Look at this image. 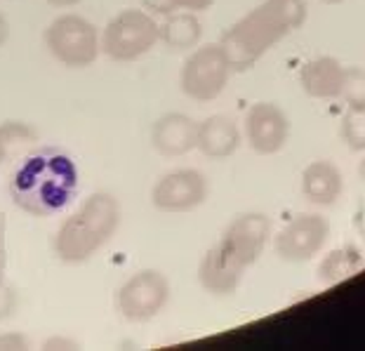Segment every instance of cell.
Returning <instances> with one entry per match:
<instances>
[{
    "label": "cell",
    "mask_w": 365,
    "mask_h": 351,
    "mask_svg": "<svg viewBox=\"0 0 365 351\" xmlns=\"http://www.w3.org/2000/svg\"><path fill=\"white\" fill-rule=\"evenodd\" d=\"M78 166L64 149L36 146L10 177V198L31 217H52L61 213L78 191Z\"/></svg>",
    "instance_id": "cell-1"
},
{
    "label": "cell",
    "mask_w": 365,
    "mask_h": 351,
    "mask_svg": "<svg viewBox=\"0 0 365 351\" xmlns=\"http://www.w3.org/2000/svg\"><path fill=\"white\" fill-rule=\"evenodd\" d=\"M269 236L271 220L264 213H243L234 217L198 264V280L203 290L215 297L234 295L243 283L245 271L264 253Z\"/></svg>",
    "instance_id": "cell-2"
},
{
    "label": "cell",
    "mask_w": 365,
    "mask_h": 351,
    "mask_svg": "<svg viewBox=\"0 0 365 351\" xmlns=\"http://www.w3.org/2000/svg\"><path fill=\"white\" fill-rule=\"evenodd\" d=\"M309 7L304 0H262L220 38L234 71H250L267 52L304 26Z\"/></svg>",
    "instance_id": "cell-3"
},
{
    "label": "cell",
    "mask_w": 365,
    "mask_h": 351,
    "mask_svg": "<svg viewBox=\"0 0 365 351\" xmlns=\"http://www.w3.org/2000/svg\"><path fill=\"white\" fill-rule=\"evenodd\" d=\"M120 222L123 208L113 193H90L81 208L59 224L52 238V253L64 264H85L118 233Z\"/></svg>",
    "instance_id": "cell-4"
},
{
    "label": "cell",
    "mask_w": 365,
    "mask_h": 351,
    "mask_svg": "<svg viewBox=\"0 0 365 351\" xmlns=\"http://www.w3.org/2000/svg\"><path fill=\"white\" fill-rule=\"evenodd\" d=\"M102 52L113 61H135L160 43V29L146 10H123L106 21L99 36Z\"/></svg>",
    "instance_id": "cell-5"
},
{
    "label": "cell",
    "mask_w": 365,
    "mask_h": 351,
    "mask_svg": "<svg viewBox=\"0 0 365 351\" xmlns=\"http://www.w3.org/2000/svg\"><path fill=\"white\" fill-rule=\"evenodd\" d=\"M45 45L59 64L68 68H88L102 54L99 31L90 19L66 12L45 29Z\"/></svg>",
    "instance_id": "cell-6"
},
{
    "label": "cell",
    "mask_w": 365,
    "mask_h": 351,
    "mask_svg": "<svg viewBox=\"0 0 365 351\" xmlns=\"http://www.w3.org/2000/svg\"><path fill=\"white\" fill-rule=\"evenodd\" d=\"M231 73H234V68H231L229 57L224 54L220 43L200 45L186 57L180 73V85L189 99L207 104L227 90Z\"/></svg>",
    "instance_id": "cell-7"
},
{
    "label": "cell",
    "mask_w": 365,
    "mask_h": 351,
    "mask_svg": "<svg viewBox=\"0 0 365 351\" xmlns=\"http://www.w3.org/2000/svg\"><path fill=\"white\" fill-rule=\"evenodd\" d=\"M170 280L158 269H142L118 288L115 304L120 316L130 323H146L156 318L170 302Z\"/></svg>",
    "instance_id": "cell-8"
},
{
    "label": "cell",
    "mask_w": 365,
    "mask_h": 351,
    "mask_svg": "<svg viewBox=\"0 0 365 351\" xmlns=\"http://www.w3.org/2000/svg\"><path fill=\"white\" fill-rule=\"evenodd\" d=\"M210 196L205 175L196 168H180L165 173L151 189V203L160 213L182 215L200 208Z\"/></svg>",
    "instance_id": "cell-9"
},
{
    "label": "cell",
    "mask_w": 365,
    "mask_h": 351,
    "mask_svg": "<svg viewBox=\"0 0 365 351\" xmlns=\"http://www.w3.org/2000/svg\"><path fill=\"white\" fill-rule=\"evenodd\" d=\"M330 238L328 217L307 213L290 220L274 238V250L283 262H309L325 248Z\"/></svg>",
    "instance_id": "cell-10"
},
{
    "label": "cell",
    "mask_w": 365,
    "mask_h": 351,
    "mask_svg": "<svg viewBox=\"0 0 365 351\" xmlns=\"http://www.w3.org/2000/svg\"><path fill=\"white\" fill-rule=\"evenodd\" d=\"M245 137L255 153L274 156L290 139V118L274 101H257L245 113Z\"/></svg>",
    "instance_id": "cell-11"
},
{
    "label": "cell",
    "mask_w": 365,
    "mask_h": 351,
    "mask_svg": "<svg viewBox=\"0 0 365 351\" xmlns=\"http://www.w3.org/2000/svg\"><path fill=\"white\" fill-rule=\"evenodd\" d=\"M198 123L186 113H163L151 128V146L165 158H180L196 149Z\"/></svg>",
    "instance_id": "cell-12"
},
{
    "label": "cell",
    "mask_w": 365,
    "mask_h": 351,
    "mask_svg": "<svg viewBox=\"0 0 365 351\" xmlns=\"http://www.w3.org/2000/svg\"><path fill=\"white\" fill-rule=\"evenodd\" d=\"M346 66L330 54H321L302 64L299 85L304 95L314 99H339L341 85H344Z\"/></svg>",
    "instance_id": "cell-13"
},
{
    "label": "cell",
    "mask_w": 365,
    "mask_h": 351,
    "mask_svg": "<svg viewBox=\"0 0 365 351\" xmlns=\"http://www.w3.org/2000/svg\"><path fill=\"white\" fill-rule=\"evenodd\" d=\"M302 193L314 205H335L344 193L341 170L332 161H312L302 173Z\"/></svg>",
    "instance_id": "cell-14"
},
{
    "label": "cell",
    "mask_w": 365,
    "mask_h": 351,
    "mask_svg": "<svg viewBox=\"0 0 365 351\" xmlns=\"http://www.w3.org/2000/svg\"><path fill=\"white\" fill-rule=\"evenodd\" d=\"M240 146V130L234 118L229 116H210L203 123H198V142L196 149L212 161H224L234 156Z\"/></svg>",
    "instance_id": "cell-15"
},
{
    "label": "cell",
    "mask_w": 365,
    "mask_h": 351,
    "mask_svg": "<svg viewBox=\"0 0 365 351\" xmlns=\"http://www.w3.org/2000/svg\"><path fill=\"white\" fill-rule=\"evenodd\" d=\"M158 29H160V43L168 45L175 52L198 48L200 36H203V26H200L196 12H186V10L168 14L163 19V24H158Z\"/></svg>",
    "instance_id": "cell-16"
},
{
    "label": "cell",
    "mask_w": 365,
    "mask_h": 351,
    "mask_svg": "<svg viewBox=\"0 0 365 351\" xmlns=\"http://www.w3.org/2000/svg\"><path fill=\"white\" fill-rule=\"evenodd\" d=\"M365 267V260L356 245H341L330 250L318 264V280L323 285H337L339 280L351 278Z\"/></svg>",
    "instance_id": "cell-17"
},
{
    "label": "cell",
    "mask_w": 365,
    "mask_h": 351,
    "mask_svg": "<svg viewBox=\"0 0 365 351\" xmlns=\"http://www.w3.org/2000/svg\"><path fill=\"white\" fill-rule=\"evenodd\" d=\"M38 142V132L24 121H5L0 123V158L3 163L17 156L24 146Z\"/></svg>",
    "instance_id": "cell-18"
},
{
    "label": "cell",
    "mask_w": 365,
    "mask_h": 351,
    "mask_svg": "<svg viewBox=\"0 0 365 351\" xmlns=\"http://www.w3.org/2000/svg\"><path fill=\"white\" fill-rule=\"evenodd\" d=\"M339 137L351 151H365V106H346L341 116Z\"/></svg>",
    "instance_id": "cell-19"
},
{
    "label": "cell",
    "mask_w": 365,
    "mask_h": 351,
    "mask_svg": "<svg viewBox=\"0 0 365 351\" xmlns=\"http://www.w3.org/2000/svg\"><path fill=\"white\" fill-rule=\"evenodd\" d=\"M339 99H344L346 106H365V68L346 66Z\"/></svg>",
    "instance_id": "cell-20"
},
{
    "label": "cell",
    "mask_w": 365,
    "mask_h": 351,
    "mask_svg": "<svg viewBox=\"0 0 365 351\" xmlns=\"http://www.w3.org/2000/svg\"><path fill=\"white\" fill-rule=\"evenodd\" d=\"M3 262H5V257H3V250H0V323L7 321V318L14 314V309H17V290L5 280Z\"/></svg>",
    "instance_id": "cell-21"
},
{
    "label": "cell",
    "mask_w": 365,
    "mask_h": 351,
    "mask_svg": "<svg viewBox=\"0 0 365 351\" xmlns=\"http://www.w3.org/2000/svg\"><path fill=\"white\" fill-rule=\"evenodd\" d=\"M0 349L5 351H17V349H31V340L24 332H0Z\"/></svg>",
    "instance_id": "cell-22"
},
{
    "label": "cell",
    "mask_w": 365,
    "mask_h": 351,
    "mask_svg": "<svg viewBox=\"0 0 365 351\" xmlns=\"http://www.w3.org/2000/svg\"><path fill=\"white\" fill-rule=\"evenodd\" d=\"M142 5L146 12L153 14V17H168V14L177 12L173 0H142Z\"/></svg>",
    "instance_id": "cell-23"
},
{
    "label": "cell",
    "mask_w": 365,
    "mask_h": 351,
    "mask_svg": "<svg viewBox=\"0 0 365 351\" xmlns=\"http://www.w3.org/2000/svg\"><path fill=\"white\" fill-rule=\"evenodd\" d=\"M175 10H186V12H205L215 5V0H173Z\"/></svg>",
    "instance_id": "cell-24"
},
{
    "label": "cell",
    "mask_w": 365,
    "mask_h": 351,
    "mask_svg": "<svg viewBox=\"0 0 365 351\" xmlns=\"http://www.w3.org/2000/svg\"><path fill=\"white\" fill-rule=\"evenodd\" d=\"M45 349H81V342L66 337H50L45 342Z\"/></svg>",
    "instance_id": "cell-25"
},
{
    "label": "cell",
    "mask_w": 365,
    "mask_h": 351,
    "mask_svg": "<svg viewBox=\"0 0 365 351\" xmlns=\"http://www.w3.org/2000/svg\"><path fill=\"white\" fill-rule=\"evenodd\" d=\"M7 38H10V21L3 12H0V48L7 43Z\"/></svg>",
    "instance_id": "cell-26"
},
{
    "label": "cell",
    "mask_w": 365,
    "mask_h": 351,
    "mask_svg": "<svg viewBox=\"0 0 365 351\" xmlns=\"http://www.w3.org/2000/svg\"><path fill=\"white\" fill-rule=\"evenodd\" d=\"M52 7H76L81 0H48Z\"/></svg>",
    "instance_id": "cell-27"
},
{
    "label": "cell",
    "mask_w": 365,
    "mask_h": 351,
    "mask_svg": "<svg viewBox=\"0 0 365 351\" xmlns=\"http://www.w3.org/2000/svg\"><path fill=\"white\" fill-rule=\"evenodd\" d=\"M359 175H361V179L365 182V161H361V166H359Z\"/></svg>",
    "instance_id": "cell-28"
},
{
    "label": "cell",
    "mask_w": 365,
    "mask_h": 351,
    "mask_svg": "<svg viewBox=\"0 0 365 351\" xmlns=\"http://www.w3.org/2000/svg\"><path fill=\"white\" fill-rule=\"evenodd\" d=\"M323 3H328V5H339V3H344V0H323Z\"/></svg>",
    "instance_id": "cell-29"
},
{
    "label": "cell",
    "mask_w": 365,
    "mask_h": 351,
    "mask_svg": "<svg viewBox=\"0 0 365 351\" xmlns=\"http://www.w3.org/2000/svg\"><path fill=\"white\" fill-rule=\"evenodd\" d=\"M0 250H3V240H0Z\"/></svg>",
    "instance_id": "cell-30"
},
{
    "label": "cell",
    "mask_w": 365,
    "mask_h": 351,
    "mask_svg": "<svg viewBox=\"0 0 365 351\" xmlns=\"http://www.w3.org/2000/svg\"><path fill=\"white\" fill-rule=\"evenodd\" d=\"M0 166H3V158H0Z\"/></svg>",
    "instance_id": "cell-31"
},
{
    "label": "cell",
    "mask_w": 365,
    "mask_h": 351,
    "mask_svg": "<svg viewBox=\"0 0 365 351\" xmlns=\"http://www.w3.org/2000/svg\"><path fill=\"white\" fill-rule=\"evenodd\" d=\"M363 240H365V233H363Z\"/></svg>",
    "instance_id": "cell-32"
}]
</instances>
